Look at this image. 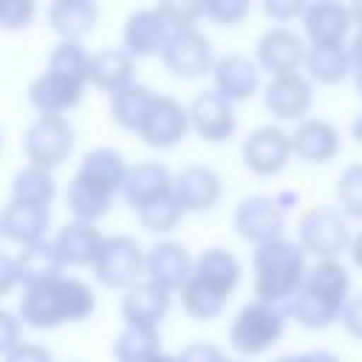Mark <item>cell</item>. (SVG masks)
Masks as SVG:
<instances>
[{
	"instance_id": "1",
	"label": "cell",
	"mask_w": 362,
	"mask_h": 362,
	"mask_svg": "<svg viewBox=\"0 0 362 362\" xmlns=\"http://www.w3.org/2000/svg\"><path fill=\"white\" fill-rule=\"evenodd\" d=\"M127 173H130V167L124 164L122 153H116L110 147L88 150L82 156L79 170L71 178L68 195H65V204L74 212V221L96 223L102 215H107L113 195L124 192Z\"/></svg>"
},
{
	"instance_id": "2",
	"label": "cell",
	"mask_w": 362,
	"mask_h": 362,
	"mask_svg": "<svg viewBox=\"0 0 362 362\" xmlns=\"http://www.w3.org/2000/svg\"><path fill=\"white\" fill-rule=\"evenodd\" d=\"M255 294L257 303L291 314V305L305 283V249L291 240H272L255 249Z\"/></svg>"
},
{
	"instance_id": "3",
	"label": "cell",
	"mask_w": 362,
	"mask_h": 362,
	"mask_svg": "<svg viewBox=\"0 0 362 362\" xmlns=\"http://www.w3.org/2000/svg\"><path fill=\"white\" fill-rule=\"evenodd\" d=\"M240 280V263L229 249H206L195 266H192V277L187 280V286L181 288V305L184 311L198 320L206 322L212 317L221 314V308L229 303L235 286Z\"/></svg>"
},
{
	"instance_id": "4",
	"label": "cell",
	"mask_w": 362,
	"mask_h": 362,
	"mask_svg": "<svg viewBox=\"0 0 362 362\" xmlns=\"http://www.w3.org/2000/svg\"><path fill=\"white\" fill-rule=\"evenodd\" d=\"M348 291H351L348 269L339 260H317L308 269L303 291L291 305V317L311 331L328 328L337 320H342V311L348 305Z\"/></svg>"
},
{
	"instance_id": "5",
	"label": "cell",
	"mask_w": 362,
	"mask_h": 362,
	"mask_svg": "<svg viewBox=\"0 0 362 362\" xmlns=\"http://www.w3.org/2000/svg\"><path fill=\"white\" fill-rule=\"evenodd\" d=\"M96 308L93 291L76 277H57L25 288L20 297V317L31 328H57L62 322H82Z\"/></svg>"
},
{
	"instance_id": "6",
	"label": "cell",
	"mask_w": 362,
	"mask_h": 362,
	"mask_svg": "<svg viewBox=\"0 0 362 362\" xmlns=\"http://www.w3.org/2000/svg\"><path fill=\"white\" fill-rule=\"evenodd\" d=\"M283 328H286V314L255 300V303L243 305L238 311V317L232 320L229 342L238 354L255 356V354L269 351L283 337Z\"/></svg>"
},
{
	"instance_id": "7",
	"label": "cell",
	"mask_w": 362,
	"mask_h": 362,
	"mask_svg": "<svg viewBox=\"0 0 362 362\" xmlns=\"http://www.w3.org/2000/svg\"><path fill=\"white\" fill-rule=\"evenodd\" d=\"M23 150L28 167L54 170L74 150V127L62 116H37L23 136Z\"/></svg>"
},
{
	"instance_id": "8",
	"label": "cell",
	"mask_w": 362,
	"mask_h": 362,
	"mask_svg": "<svg viewBox=\"0 0 362 362\" xmlns=\"http://www.w3.org/2000/svg\"><path fill=\"white\" fill-rule=\"evenodd\" d=\"M294 195L291 192H283V195H252V198H243L235 209V232L243 238V240H252L257 246L263 243H272V240H283V226H286V204L283 201H291Z\"/></svg>"
},
{
	"instance_id": "9",
	"label": "cell",
	"mask_w": 362,
	"mask_h": 362,
	"mask_svg": "<svg viewBox=\"0 0 362 362\" xmlns=\"http://www.w3.org/2000/svg\"><path fill=\"white\" fill-rule=\"evenodd\" d=\"M297 232H300V246L317 255L320 260H337V255H342L348 243H354L345 218L328 206L305 209L297 221Z\"/></svg>"
},
{
	"instance_id": "10",
	"label": "cell",
	"mask_w": 362,
	"mask_h": 362,
	"mask_svg": "<svg viewBox=\"0 0 362 362\" xmlns=\"http://www.w3.org/2000/svg\"><path fill=\"white\" fill-rule=\"evenodd\" d=\"M147 266V255L127 235H110L102 243V252L93 263L96 280L107 288H130L139 283V274Z\"/></svg>"
},
{
	"instance_id": "11",
	"label": "cell",
	"mask_w": 362,
	"mask_h": 362,
	"mask_svg": "<svg viewBox=\"0 0 362 362\" xmlns=\"http://www.w3.org/2000/svg\"><path fill=\"white\" fill-rule=\"evenodd\" d=\"M161 59L173 76L198 79L212 68V45L198 28L175 31L164 45Z\"/></svg>"
},
{
	"instance_id": "12",
	"label": "cell",
	"mask_w": 362,
	"mask_h": 362,
	"mask_svg": "<svg viewBox=\"0 0 362 362\" xmlns=\"http://www.w3.org/2000/svg\"><path fill=\"white\" fill-rule=\"evenodd\" d=\"M189 127V107L173 96H156L139 127V139L150 147H173L187 136Z\"/></svg>"
},
{
	"instance_id": "13",
	"label": "cell",
	"mask_w": 362,
	"mask_h": 362,
	"mask_svg": "<svg viewBox=\"0 0 362 362\" xmlns=\"http://www.w3.org/2000/svg\"><path fill=\"white\" fill-rule=\"evenodd\" d=\"M291 133L274 124H263L252 130L243 141V164L257 175H274L288 164L291 156Z\"/></svg>"
},
{
	"instance_id": "14",
	"label": "cell",
	"mask_w": 362,
	"mask_h": 362,
	"mask_svg": "<svg viewBox=\"0 0 362 362\" xmlns=\"http://www.w3.org/2000/svg\"><path fill=\"white\" fill-rule=\"evenodd\" d=\"M189 124L204 141H226L235 130V110L218 90H204L189 102Z\"/></svg>"
},
{
	"instance_id": "15",
	"label": "cell",
	"mask_w": 362,
	"mask_h": 362,
	"mask_svg": "<svg viewBox=\"0 0 362 362\" xmlns=\"http://www.w3.org/2000/svg\"><path fill=\"white\" fill-rule=\"evenodd\" d=\"M170 37H173V28L158 11V6L133 11L124 20V51L130 57H153L164 51Z\"/></svg>"
},
{
	"instance_id": "16",
	"label": "cell",
	"mask_w": 362,
	"mask_h": 362,
	"mask_svg": "<svg viewBox=\"0 0 362 362\" xmlns=\"http://www.w3.org/2000/svg\"><path fill=\"white\" fill-rule=\"evenodd\" d=\"M175 192V178L170 175V170L158 161H141L136 167H130L127 181H124V201L130 209L141 212L150 204L167 198Z\"/></svg>"
},
{
	"instance_id": "17",
	"label": "cell",
	"mask_w": 362,
	"mask_h": 362,
	"mask_svg": "<svg viewBox=\"0 0 362 362\" xmlns=\"http://www.w3.org/2000/svg\"><path fill=\"white\" fill-rule=\"evenodd\" d=\"M305 48L303 40L291 31V28H269L260 40H257V62L260 68H266L272 76H286V74H297L300 62H305Z\"/></svg>"
},
{
	"instance_id": "18",
	"label": "cell",
	"mask_w": 362,
	"mask_h": 362,
	"mask_svg": "<svg viewBox=\"0 0 362 362\" xmlns=\"http://www.w3.org/2000/svg\"><path fill=\"white\" fill-rule=\"evenodd\" d=\"M170 308V291L153 280H139L122 297V317L130 328H156Z\"/></svg>"
},
{
	"instance_id": "19",
	"label": "cell",
	"mask_w": 362,
	"mask_h": 362,
	"mask_svg": "<svg viewBox=\"0 0 362 362\" xmlns=\"http://www.w3.org/2000/svg\"><path fill=\"white\" fill-rule=\"evenodd\" d=\"M192 266H195V260L189 257V252L181 243L164 240L150 249L144 272H147V280L158 283L167 291H175V288L187 286V280L192 277Z\"/></svg>"
},
{
	"instance_id": "20",
	"label": "cell",
	"mask_w": 362,
	"mask_h": 362,
	"mask_svg": "<svg viewBox=\"0 0 362 362\" xmlns=\"http://www.w3.org/2000/svg\"><path fill=\"white\" fill-rule=\"evenodd\" d=\"M351 23V6L342 3H308L303 14V28L311 45H342Z\"/></svg>"
},
{
	"instance_id": "21",
	"label": "cell",
	"mask_w": 362,
	"mask_h": 362,
	"mask_svg": "<svg viewBox=\"0 0 362 362\" xmlns=\"http://www.w3.org/2000/svg\"><path fill=\"white\" fill-rule=\"evenodd\" d=\"M175 198L184 212H209L221 198V178L212 167L189 164L175 175Z\"/></svg>"
},
{
	"instance_id": "22",
	"label": "cell",
	"mask_w": 362,
	"mask_h": 362,
	"mask_svg": "<svg viewBox=\"0 0 362 362\" xmlns=\"http://www.w3.org/2000/svg\"><path fill=\"white\" fill-rule=\"evenodd\" d=\"M263 105L277 119H303L311 107V85L300 74L272 76L263 93Z\"/></svg>"
},
{
	"instance_id": "23",
	"label": "cell",
	"mask_w": 362,
	"mask_h": 362,
	"mask_svg": "<svg viewBox=\"0 0 362 362\" xmlns=\"http://www.w3.org/2000/svg\"><path fill=\"white\" fill-rule=\"evenodd\" d=\"M260 68L246 57V54H226L215 62V90L226 96L229 102H243L252 99L257 85H260Z\"/></svg>"
},
{
	"instance_id": "24",
	"label": "cell",
	"mask_w": 362,
	"mask_h": 362,
	"mask_svg": "<svg viewBox=\"0 0 362 362\" xmlns=\"http://www.w3.org/2000/svg\"><path fill=\"white\" fill-rule=\"evenodd\" d=\"M82 88L85 85L45 71L28 85V99L40 116H62V110H71L82 102Z\"/></svg>"
},
{
	"instance_id": "25",
	"label": "cell",
	"mask_w": 362,
	"mask_h": 362,
	"mask_svg": "<svg viewBox=\"0 0 362 362\" xmlns=\"http://www.w3.org/2000/svg\"><path fill=\"white\" fill-rule=\"evenodd\" d=\"M102 243H105V235L85 221L65 223L54 238V246L65 266H93L102 252Z\"/></svg>"
},
{
	"instance_id": "26",
	"label": "cell",
	"mask_w": 362,
	"mask_h": 362,
	"mask_svg": "<svg viewBox=\"0 0 362 362\" xmlns=\"http://www.w3.org/2000/svg\"><path fill=\"white\" fill-rule=\"evenodd\" d=\"M291 150L305 164H328L339 150V136L328 122L305 119L291 133Z\"/></svg>"
},
{
	"instance_id": "27",
	"label": "cell",
	"mask_w": 362,
	"mask_h": 362,
	"mask_svg": "<svg viewBox=\"0 0 362 362\" xmlns=\"http://www.w3.org/2000/svg\"><path fill=\"white\" fill-rule=\"evenodd\" d=\"M45 229H48V209H40L31 204L8 201L0 215V235L20 246L40 243Z\"/></svg>"
},
{
	"instance_id": "28",
	"label": "cell",
	"mask_w": 362,
	"mask_h": 362,
	"mask_svg": "<svg viewBox=\"0 0 362 362\" xmlns=\"http://www.w3.org/2000/svg\"><path fill=\"white\" fill-rule=\"evenodd\" d=\"M88 79L107 90L110 96L133 85V57L124 48H102L90 54V74Z\"/></svg>"
},
{
	"instance_id": "29",
	"label": "cell",
	"mask_w": 362,
	"mask_h": 362,
	"mask_svg": "<svg viewBox=\"0 0 362 362\" xmlns=\"http://www.w3.org/2000/svg\"><path fill=\"white\" fill-rule=\"evenodd\" d=\"M17 260V272H20V283L25 288L40 286V283H51L57 277H62V257L57 252L54 243L40 240L31 246H23V252L14 257Z\"/></svg>"
},
{
	"instance_id": "30",
	"label": "cell",
	"mask_w": 362,
	"mask_h": 362,
	"mask_svg": "<svg viewBox=\"0 0 362 362\" xmlns=\"http://www.w3.org/2000/svg\"><path fill=\"white\" fill-rule=\"evenodd\" d=\"M96 14H99V8L90 0H57L48 8V23L62 40L76 42L79 37L93 31Z\"/></svg>"
},
{
	"instance_id": "31",
	"label": "cell",
	"mask_w": 362,
	"mask_h": 362,
	"mask_svg": "<svg viewBox=\"0 0 362 362\" xmlns=\"http://www.w3.org/2000/svg\"><path fill=\"white\" fill-rule=\"evenodd\" d=\"M305 68H308L311 79H317L322 85L342 82L354 71L351 48H345V45H311L305 54Z\"/></svg>"
},
{
	"instance_id": "32",
	"label": "cell",
	"mask_w": 362,
	"mask_h": 362,
	"mask_svg": "<svg viewBox=\"0 0 362 362\" xmlns=\"http://www.w3.org/2000/svg\"><path fill=\"white\" fill-rule=\"evenodd\" d=\"M153 99H156V93H153L147 85L133 82V85H127L124 90L113 93V99H110V119H113L119 127L139 133V127H141V122H144V116H147Z\"/></svg>"
},
{
	"instance_id": "33",
	"label": "cell",
	"mask_w": 362,
	"mask_h": 362,
	"mask_svg": "<svg viewBox=\"0 0 362 362\" xmlns=\"http://www.w3.org/2000/svg\"><path fill=\"white\" fill-rule=\"evenodd\" d=\"M54 192H57V184H54L51 173L40 170V167L20 170L14 175V184H11V201L31 204V206H40V209H48Z\"/></svg>"
},
{
	"instance_id": "34",
	"label": "cell",
	"mask_w": 362,
	"mask_h": 362,
	"mask_svg": "<svg viewBox=\"0 0 362 362\" xmlns=\"http://www.w3.org/2000/svg\"><path fill=\"white\" fill-rule=\"evenodd\" d=\"M116 359L119 362H150L153 356H158V331L156 328H124L116 337Z\"/></svg>"
},
{
	"instance_id": "35",
	"label": "cell",
	"mask_w": 362,
	"mask_h": 362,
	"mask_svg": "<svg viewBox=\"0 0 362 362\" xmlns=\"http://www.w3.org/2000/svg\"><path fill=\"white\" fill-rule=\"evenodd\" d=\"M48 71L51 74H59L76 85H85L90 82L88 74H90V57L82 51L79 42H71V40H62L54 51H51V59H48Z\"/></svg>"
},
{
	"instance_id": "36",
	"label": "cell",
	"mask_w": 362,
	"mask_h": 362,
	"mask_svg": "<svg viewBox=\"0 0 362 362\" xmlns=\"http://www.w3.org/2000/svg\"><path fill=\"white\" fill-rule=\"evenodd\" d=\"M181 215H184V206L178 204V198H175V192H173V195H167V198L150 204L147 209H141V212H139V221H141V226H144L147 232L164 235V232H170V229L178 226Z\"/></svg>"
},
{
	"instance_id": "37",
	"label": "cell",
	"mask_w": 362,
	"mask_h": 362,
	"mask_svg": "<svg viewBox=\"0 0 362 362\" xmlns=\"http://www.w3.org/2000/svg\"><path fill=\"white\" fill-rule=\"evenodd\" d=\"M337 198L345 215L351 218H362V164H351L339 184H337Z\"/></svg>"
},
{
	"instance_id": "38",
	"label": "cell",
	"mask_w": 362,
	"mask_h": 362,
	"mask_svg": "<svg viewBox=\"0 0 362 362\" xmlns=\"http://www.w3.org/2000/svg\"><path fill=\"white\" fill-rule=\"evenodd\" d=\"M158 11L164 14V20L175 34V31L195 28V20L204 17V3H161Z\"/></svg>"
},
{
	"instance_id": "39",
	"label": "cell",
	"mask_w": 362,
	"mask_h": 362,
	"mask_svg": "<svg viewBox=\"0 0 362 362\" xmlns=\"http://www.w3.org/2000/svg\"><path fill=\"white\" fill-rule=\"evenodd\" d=\"M249 11L246 0H209L204 3V17H209L218 25H235Z\"/></svg>"
},
{
	"instance_id": "40",
	"label": "cell",
	"mask_w": 362,
	"mask_h": 362,
	"mask_svg": "<svg viewBox=\"0 0 362 362\" xmlns=\"http://www.w3.org/2000/svg\"><path fill=\"white\" fill-rule=\"evenodd\" d=\"M34 11H37V6H34L31 0H8V3H3V8H0V25H3L6 31L25 28V25L31 23Z\"/></svg>"
},
{
	"instance_id": "41",
	"label": "cell",
	"mask_w": 362,
	"mask_h": 362,
	"mask_svg": "<svg viewBox=\"0 0 362 362\" xmlns=\"http://www.w3.org/2000/svg\"><path fill=\"white\" fill-rule=\"evenodd\" d=\"M178 362H226V359H223L221 348L212 342H189L178 354Z\"/></svg>"
},
{
	"instance_id": "42",
	"label": "cell",
	"mask_w": 362,
	"mask_h": 362,
	"mask_svg": "<svg viewBox=\"0 0 362 362\" xmlns=\"http://www.w3.org/2000/svg\"><path fill=\"white\" fill-rule=\"evenodd\" d=\"M20 345H23L20 342V320L8 311H0V351H3V356Z\"/></svg>"
},
{
	"instance_id": "43",
	"label": "cell",
	"mask_w": 362,
	"mask_h": 362,
	"mask_svg": "<svg viewBox=\"0 0 362 362\" xmlns=\"http://www.w3.org/2000/svg\"><path fill=\"white\" fill-rule=\"evenodd\" d=\"M305 3L300 0H266L263 3V14L272 20H291V17H303L305 14Z\"/></svg>"
},
{
	"instance_id": "44",
	"label": "cell",
	"mask_w": 362,
	"mask_h": 362,
	"mask_svg": "<svg viewBox=\"0 0 362 362\" xmlns=\"http://www.w3.org/2000/svg\"><path fill=\"white\" fill-rule=\"evenodd\" d=\"M3 362H54L51 359V351H45L42 345H34V342H23L20 348H14L11 354H6Z\"/></svg>"
},
{
	"instance_id": "45",
	"label": "cell",
	"mask_w": 362,
	"mask_h": 362,
	"mask_svg": "<svg viewBox=\"0 0 362 362\" xmlns=\"http://www.w3.org/2000/svg\"><path fill=\"white\" fill-rule=\"evenodd\" d=\"M342 325L354 339H362V294H356L354 300H348L345 311H342Z\"/></svg>"
},
{
	"instance_id": "46",
	"label": "cell",
	"mask_w": 362,
	"mask_h": 362,
	"mask_svg": "<svg viewBox=\"0 0 362 362\" xmlns=\"http://www.w3.org/2000/svg\"><path fill=\"white\" fill-rule=\"evenodd\" d=\"M20 283V272H17V260L3 255L0 257V297H6L14 286Z\"/></svg>"
},
{
	"instance_id": "47",
	"label": "cell",
	"mask_w": 362,
	"mask_h": 362,
	"mask_svg": "<svg viewBox=\"0 0 362 362\" xmlns=\"http://www.w3.org/2000/svg\"><path fill=\"white\" fill-rule=\"evenodd\" d=\"M351 62H354V74H362V31L351 42Z\"/></svg>"
},
{
	"instance_id": "48",
	"label": "cell",
	"mask_w": 362,
	"mask_h": 362,
	"mask_svg": "<svg viewBox=\"0 0 362 362\" xmlns=\"http://www.w3.org/2000/svg\"><path fill=\"white\" fill-rule=\"evenodd\" d=\"M351 260H354V266H359L362 269V232L354 238V243H351Z\"/></svg>"
},
{
	"instance_id": "49",
	"label": "cell",
	"mask_w": 362,
	"mask_h": 362,
	"mask_svg": "<svg viewBox=\"0 0 362 362\" xmlns=\"http://www.w3.org/2000/svg\"><path fill=\"white\" fill-rule=\"evenodd\" d=\"M308 362H339L334 354H328V351H311L308 354Z\"/></svg>"
},
{
	"instance_id": "50",
	"label": "cell",
	"mask_w": 362,
	"mask_h": 362,
	"mask_svg": "<svg viewBox=\"0 0 362 362\" xmlns=\"http://www.w3.org/2000/svg\"><path fill=\"white\" fill-rule=\"evenodd\" d=\"M351 136H354V141L362 144V113L354 119V124H351Z\"/></svg>"
},
{
	"instance_id": "51",
	"label": "cell",
	"mask_w": 362,
	"mask_h": 362,
	"mask_svg": "<svg viewBox=\"0 0 362 362\" xmlns=\"http://www.w3.org/2000/svg\"><path fill=\"white\" fill-rule=\"evenodd\" d=\"M351 17H354V23H356V25H359V31H362V0L351 6Z\"/></svg>"
},
{
	"instance_id": "52",
	"label": "cell",
	"mask_w": 362,
	"mask_h": 362,
	"mask_svg": "<svg viewBox=\"0 0 362 362\" xmlns=\"http://www.w3.org/2000/svg\"><path fill=\"white\" fill-rule=\"evenodd\" d=\"M274 362H308V354H286V356H280Z\"/></svg>"
},
{
	"instance_id": "53",
	"label": "cell",
	"mask_w": 362,
	"mask_h": 362,
	"mask_svg": "<svg viewBox=\"0 0 362 362\" xmlns=\"http://www.w3.org/2000/svg\"><path fill=\"white\" fill-rule=\"evenodd\" d=\"M150 362H178V356H170V354H158V356H153Z\"/></svg>"
},
{
	"instance_id": "54",
	"label": "cell",
	"mask_w": 362,
	"mask_h": 362,
	"mask_svg": "<svg viewBox=\"0 0 362 362\" xmlns=\"http://www.w3.org/2000/svg\"><path fill=\"white\" fill-rule=\"evenodd\" d=\"M226 362H229V359H226Z\"/></svg>"
}]
</instances>
